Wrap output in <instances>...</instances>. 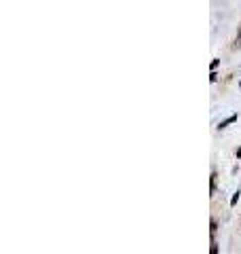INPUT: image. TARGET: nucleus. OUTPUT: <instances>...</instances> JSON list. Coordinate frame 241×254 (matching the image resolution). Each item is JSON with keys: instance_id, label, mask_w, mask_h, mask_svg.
Here are the masks:
<instances>
[{"instance_id": "f257e3e1", "label": "nucleus", "mask_w": 241, "mask_h": 254, "mask_svg": "<svg viewBox=\"0 0 241 254\" xmlns=\"http://www.w3.org/2000/svg\"><path fill=\"white\" fill-rule=\"evenodd\" d=\"M237 119H239V115H231V117H227L224 121H220V123H218V129H224V127H229L231 123H235Z\"/></svg>"}, {"instance_id": "f03ea898", "label": "nucleus", "mask_w": 241, "mask_h": 254, "mask_svg": "<svg viewBox=\"0 0 241 254\" xmlns=\"http://www.w3.org/2000/svg\"><path fill=\"white\" fill-rule=\"evenodd\" d=\"M210 193H216V174H212V180H210Z\"/></svg>"}, {"instance_id": "7ed1b4c3", "label": "nucleus", "mask_w": 241, "mask_h": 254, "mask_svg": "<svg viewBox=\"0 0 241 254\" xmlns=\"http://www.w3.org/2000/svg\"><path fill=\"white\" fill-rule=\"evenodd\" d=\"M216 231H218V225H216V220H212L210 222V233H212V237L216 235Z\"/></svg>"}, {"instance_id": "20e7f679", "label": "nucleus", "mask_w": 241, "mask_h": 254, "mask_svg": "<svg viewBox=\"0 0 241 254\" xmlns=\"http://www.w3.org/2000/svg\"><path fill=\"white\" fill-rule=\"evenodd\" d=\"M239 195H241V193H239V190H237V193H235V195H233V197H231V205H233V208H235V205H237V201H239Z\"/></svg>"}, {"instance_id": "39448f33", "label": "nucleus", "mask_w": 241, "mask_h": 254, "mask_svg": "<svg viewBox=\"0 0 241 254\" xmlns=\"http://www.w3.org/2000/svg\"><path fill=\"white\" fill-rule=\"evenodd\" d=\"M210 252H212V254H218V244H216L214 237H212V248H210Z\"/></svg>"}, {"instance_id": "423d86ee", "label": "nucleus", "mask_w": 241, "mask_h": 254, "mask_svg": "<svg viewBox=\"0 0 241 254\" xmlns=\"http://www.w3.org/2000/svg\"><path fill=\"white\" fill-rule=\"evenodd\" d=\"M235 155H237V159H241V148H237V150H235Z\"/></svg>"}, {"instance_id": "0eeeda50", "label": "nucleus", "mask_w": 241, "mask_h": 254, "mask_svg": "<svg viewBox=\"0 0 241 254\" xmlns=\"http://www.w3.org/2000/svg\"><path fill=\"white\" fill-rule=\"evenodd\" d=\"M239 85H241V83H239Z\"/></svg>"}]
</instances>
